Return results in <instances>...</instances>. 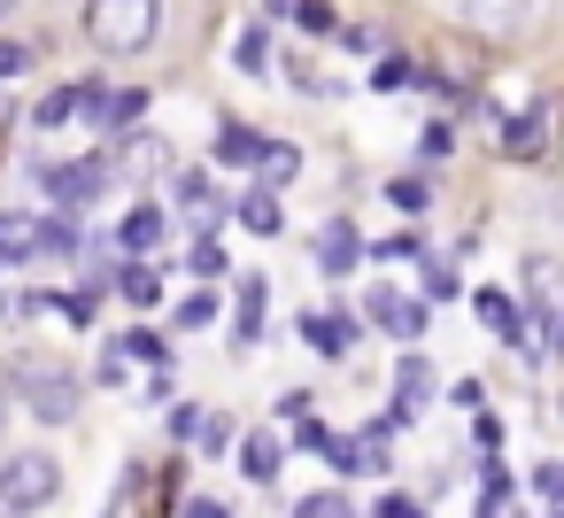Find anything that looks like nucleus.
<instances>
[{
    "label": "nucleus",
    "instance_id": "obj_1",
    "mask_svg": "<svg viewBox=\"0 0 564 518\" xmlns=\"http://www.w3.org/2000/svg\"><path fill=\"white\" fill-rule=\"evenodd\" d=\"M86 40L101 55H148L163 40V0H86Z\"/></svg>",
    "mask_w": 564,
    "mask_h": 518
},
{
    "label": "nucleus",
    "instance_id": "obj_2",
    "mask_svg": "<svg viewBox=\"0 0 564 518\" xmlns=\"http://www.w3.org/2000/svg\"><path fill=\"white\" fill-rule=\"evenodd\" d=\"M55 495H63V464H55V449H9V456H0V510H9V518L47 510Z\"/></svg>",
    "mask_w": 564,
    "mask_h": 518
},
{
    "label": "nucleus",
    "instance_id": "obj_3",
    "mask_svg": "<svg viewBox=\"0 0 564 518\" xmlns=\"http://www.w3.org/2000/svg\"><path fill=\"white\" fill-rule=\"evenodd\" d=\"M17 387H24V410L47 418V425H70L78 402H86V395H78V371H63V364H24Z\"/></svg>",
    "mask_w": 564,
    "mask_h": 518
},
{
    "label": "nucleus",
    "instance_id": "obj_4",
    "mask_svg": "<svg viewBox=\"0 0 564 518\" xmlns=\"http://www.w3.org/2000/svg\"><path fill=\"white\" fill-rule=\"evenodd\" d=\"M40 186L55 194L63 217H78V209H94L109 194V163L101 155H86V163H40Z\"/></svg>",
    "mask_w": 564,
    "mask_h": 518
},
{
    "label": "nucleus",
    "instance_id": "obj_5",
    "mask_svg": "<svg viewBox=\"0 0 564 518\" xmlns=\"http://www.w3.org/2000/svg\"><path fill=\"white\" fill-rule=\"evenodd\" d=\"M364 317H371L379 333H394V341H417V333L433 325V310H425L417 294H402V287H371V294H364Z\"/></svg>",
    "mask_w": 564,
    "mask_h": 518
},
{
    "label": "nucleus",
    "instance_id": "obj_6",
    "mask_svg": "<svg viewBox=\"0 0 564 518\" xmlns=\"http://www.w3.org/2000/svg\"><path fill=\"white\" fill-rule=\"evenodd\" d=\"M356 263H364V233H356L348 217H333V225L317 233V271H325V279H348Z\"/></svg>",
    "mask_w": 564,
    "mask_h": 518
},
{
    "label": "nucleus",
    "instance_id": "obj_7",
    "mask_svg": "<svg viewBox=\"0 0 564 518\" xmlns=\"http://www.w3.org/2000/svg\"><path fill=\"white\" fill-rule=\"evenodd\" d=\"M464 32H479V40H510L518 24H525V0H464Z\"/></svg>",
    "mask_w": 564,
    "mask_h": 518
},
{
    "label": "nucleus",
    "instance_id": "obj_8",
    "mask_svg": "<svg viewBox=\"0 0 564 518\" xmlns=\"http://www.w3.org/2000/svg\"><path fill=\"white\" fill-rule=\"evenodd\" d=\"M271 148H279V140L256 132V125H225V132H217V163H225V171H256V163H271Z\"/></svg>",
    "mask_w": 564,
    "mask_h": 518
},
{
    "label": "nucleus",
    "instance_id": "obj_9",
    "mask_svg": "<svg viewBox=\"0 0 564 518\" xmlns=\"http://www.w3.org/2000/svg\"><path fill=\"white\" fill-rule=\"evenodd\" d=\"M441 395V371L425 364V356H402V371H394V418H410V410H425Z\"/></svg>",
    "mask_w": 564,
    "mask_h": 518
},
{
    "label": "nucleus",
    "instance_id": "obj_10",
    "mask_svg": "<svg viewBox=\"0 0 564 518\" xmlns=\"http://www.w3.org/2000/svg\"><path fill=\"white\" fill-rule=\"evenodd\" d=\"M32 256H40V217L0 209V271H17V263H32Z\"/></svg>",
    "mask_w": 564,
    "mask_h": 518
},
{
    "label": "nucleus",
    "instance_id": "obj_11",
    "mask_svg": "<svg viewBox=\"0 0 564 518\" xmlns=\"http://www.w3.org/2000/svg\"><path fill=\"white\" fill-rule=\"evenodd\" d=\"M471 317H479V325H487L495 341H518V348H525V325H518V302H510L502 287H479V294H471Z\"/></svg>",
    "mask_w": 564,
    "mask_h": 518
},
{
    "label": "nucleus",
    "instance_id": "obj_12",
    "mask_svg": "<svg viewBox=\"0 0 564 518\" xmlns=\"http://www.w3.org/2000/svg\"><path fill=\"white\" fill-rule=\"evenodd\" d=\"M302 341H310L317 356H348V341H356V317H340V310H310V317H302Z\"/></svg>",
    "mask_w": 564,
    "mask_h": 518
},
{
    "label": "nucleus",
    "instance_id": "obj_13",
    "mask_svg": "<svg viewBox=\"0 0 564 518\" xmlns=\"http://www.w3.org/2000/svg\"><path fill=\"white\" fill-rule=\"evenodd\" d=\"M140 109H148V94H140V86H124V94H86V117H94L101 132H117V125H132Z\"/></svg>",
    "mask_w": 564,
    "mask_h": 518
},
{
    "label": "nucleus",
    "instance_id": "obj_14",
    "mask_svg": "<svg viewBox=\"0 0 564 518\" xmlns=\"http://www.w3.org/2000/svg\"><path fill=\"white\" fill-rule=\"evenodd\" d=\"M541 132H549V94L510 117V140H502V148H510V155H541Z\"/></svg>",
    "mask_w": 564,
    "mask_h": 518
},
{
    "label": "nucleus",
    "instance_id": "obj_15",
    "mask_svg": "<svg viewBox=\"0 0 564 518\" xmlns=\"http://www.w3.org/2000/svg\"><path fill=\"white\" fill-rule=\"evenodd\" d=\"M263 341V279H240V310H232V348Z\"/></svg>",
    "mask_w": 564,
    "mask_h": 518
},
{
    "label": "nucleus",
    "instance_id": "obj_16",
    "mask_svg": "<svg viewBox=\"0 0 564 518\" xmlns=\"http://www.w3.org/2000/svg\"><path fill=\"white\" fill-rule=\"evenodd\" d=\"M78 109H86V86H55V94H47V101L32 109V125H40V132H63V125H70Z\"/></svg>",
    "mask_w": 564,
    "mask_h": 518
},
{
    "label": "nucleus",
    "instance_id": "obj_17",
    "mask_svg": "<svg viewBox=\"0 0 564 518\" xmlns=\"http://www.w3.org/2000/svg\"><path fill=\"white\" fill-rule=\"evenodd\" d=\"M78 248H86V240H78V217H63V209H55V217H40V256L70 263Z\"/></svg>",
    "mask_w": 564,
    "mask_h": 518
},
{
    "label": "nucleus",
    "instance_id": "obj_18",
    "mask_svg": "<svg viewBox=\"0 0 564 518\" xmlns=\"http://www.w3.org/2000/svg\"><path fill=\"white\" fill-rule=\"evenodd\" d=\"M240 472L248 479H279V433H248L240 441Z\"/></svg>",
    "mask_w": 564,
    "mask_h": 518
},
{
    "label": "nucleus",
    "instance_id": "obj_19",
    "mask_svg": "<svg viewBox=\"0 0 564 518\" xmlns=\"http://www.w3.org/2000/svg\"><path fill=\"white\" fill-rule=\"evenodd\" d=\"M232 209H240V225H248V233H263V240L279 233V202H271V186H256V194H240Z\"/></svg>",
    "mask_w": 564,
    "mask_h": 518
},
{
    "label": "nucleus",
    "instance_id": "obj_20",
    "mask_svg": "<svg viewBox=\"0 0 564 518\" xmlns=\"http://www.w3.org/2000/svg\"><path fill=\"white\" fill-rule=\"evenodd\" d=\"M263 63H271V40H263V24H248L232 40V71H263Z\"/></svg>",
    "mask_w": 564,
    "mask_h": 518
},
{
    "label": "nucleus",
    "instance_id": "obj_21",
    "mask_svg": "<svg viewBox=\"0 0 564 518\" xmlns=\"http://www.w3.org/2000/svg\"><path fill=\"white\" fill-rule=\"evenodd\" d=\"M117 240H124V248H155V240H163V209H132Z\"/></svg>",
    "mask_w": 564,
    "mask_h": 518
},
{
    "label": "nucleus",
    "instance_id": "obj_22",
    "mask_svg": "<svg viewBox=\"0 0 564 518\" xmlns=\"http://www.w3.org/2000/svg\"><path fill=\"white\" fill-rule=\"evenodd\" d=\"M171 194H178V209H209V171H178Z\"/></svg>",
    "mask_w": 564,
    "mask_h": 518
},
{
    "label": "nucleus",
    "instance_id": "obj_23",
    "mask_svg": "<svg viewBox=\"0 0 564 518\" xmlns=\"http://www.w3.org/2000/svg\"><path fill=\"white\" fill-rule=\"evenodd\" d=\"M117 287H124V302H155V294H163L148 263H124V271H117Z\"/></svg>",
    "mask_w": 564,
    "mask_h": 518
},
{
    "label": "nucleus",
    "instance_id": "obj_24",
    "mask_svg": "<svg viewBox=\"0 0 564 518\" xmlns=\"http://www.w3.org/2000/svg\"><path fill=\"white\" fill-rule=\"evenodd\" d=\"M402 86H417V71H410V63H394V55H387V63H379V71H371V94H402Z\"/></svg>",
    "mask_w": 564,
    "mask_h": 518
},
{
    "label": "nucleus",
    "instance_id": "obj_25",
    "mask_svg": "<svg viewBox=\"0 0 564 518\" xmlns=\"http://www.w3.org/2000/svg\"><path fill=\"white\" fill-rule=\"evenodd\" d=\"M387 202H394L402 217H417V209H425L433 194H425V179H394V186H387Z\"/></svg>",
    "mask_w": 564,
    "mask_h": 518
},
{
    "label": "nucleus",
    "instance_id": "obj_26",
    "mask_svg": "<svg viewBox=\"0 0 564 518\" xmlns=\"http://www.w3.org/2000/svg\"><path fill=\"white\" fill-rule=\"evenodd\" d=\"M194 325H217V294H186L178 302V333H194Z\"/></svg>",
    "mask_w": 564,
    "mask_h": 518
},
{
    "label": "nucleus",
    "instance_id": "obj_27",
    "mask_svg": "<svg viewBox=\"0 0 564 518\" xmlns=\"http://www.w3.org/2000/svg\"><path fill=\"white\" fill-rule=\"evenodd\" d=\"M294 510H302V518H356V510H348V495H333V487H325V495H302Z\"/></svg>",
    "mask_w": 564,
    "mask_h": 518
},
{
    "label": "nucleus",
    "instance_id": "obj_28",
    "mask_svg": "<svg viewBox=\"0 0 564 518\" xmlns=\"http://www.w3.org/2000/svg\"><path fill=\"white\" fill-rule=\"evenodd\" d=\"M286 17H294L302 32H333V9H325V0H286Z\"/></svg>",
    "mask_w": 564,
    "mask_h": 518
},
{
    "label": "nucleus",
    "instance_id": "obj_29",
    "mask_svg": "<svg viewBox=\"0 0 564 518\" xmlns=\"http://www.w3.org/2000/svg\"><path fill=\"white\" fill-rule=\"evenodd\" d=\"M471 449H479V456H495V449H502V418H495V410H479V418H471Z\"/></svg>",
    "mask_w": 564,
    "mask_h": 518
},
{
    "label": "nucleus",
    "instance_id": "obj_30",
    "mask_svg": "<svg viewBox=\"0 0 564 518\" xmlns=\"http://www.w3.org/2000/svg\"><path fill=\"white\" fill-rule=\"evenodd\" d=\"M533 495H541L549 510H564V464H541V472H533Z\"/></svg>",
    "mask_w": 564,
    "mask_h": 518
},
{
    "label": "nucleus",
    "instance_id": "obj_31",
    "mask_svg": "<svg viewBox=\"0 0 564 518\" xmlns=\"http://www.w3.org/2000/svg\"><path fill=\"white\" fill-rule=\"evenodd\" d=\"M186 271H194V279H217V271H225V248H217V240H202V248L186 256Z\"/></svg>",
    "mask_w": 564,
    "mask_h": 518
},
{
    "label": "nucleus",
    "instance_id": "obj_32",
    "mask_svg": "<svg viewBox=\"0 0 564 518\" xmlns=\"http://www.w3.org/2000/svg\"><path fill=\"white\" fill-rule=\"evenodd\" d=\"M456 294V271L448 263H425V302H448Z\"/></svg>",
    "mask_w": 564,
    "mask_h": 518
},
{
    "label": "nucleus",
    "instance_id": "obj_33",
    "mask_svg": "<svg viewBox=\"0 0 564 518\" xmlns=\"http://www.w3.org/2000/svg\"><path fill=\"white\" fill-rule=\"evenodd\" d=\"M379 518H433L417 495H379Z\"/></svg>",
    "mask_w": 564,
    "mask_h": 518
},
{
    "label": "nucleus",
    "instance_id": "obj_34",
    "mask_svg": "<svg viewBox=\"0 0 564 518\" xmlns=\"http://www.w3.org/2000/svg\"><path fill=\"white\" fill-rule=\"evenodd\" d=\"M340 47H348V55H379V32H371V24H348Z\"/></svg>",
    "mask_w": 564,
    "mask_h": 518
},
{
    "label": "nucleus",
    "instance_id": "obj_35",
    "mask_svg": "<svg viewBox=\"0 0 564 518\" xmlns=\"http://www.w3.org/2000/svg\"><path fill=\"white\" fill-rule=\"evenodd\" d=\"M448 148H456V132H448V125H425V140H417V155H448Z\"/></svg>",
    "mask_w": 564,
    "mask_h": 518
},
{
    "label": "nucleus",
    "instance_id": "obj_36",
    "mask_svg": "<svg viewBox=\"0 0 564 518\" xmlns=\"http://www.w3.org/2000/svg\"><path fill=\"white\" fill-rule=\"evenodd\" d=\"M302 449H310V456H333V433H325L317 418H302Z\"/></svg>",
    "mask_w": 564,
    "mask_h": 518
},
{
    "label": "nucleus",
    "instance_id": "obj_37",
    "mask_svg": "<svg viewBox=\"0 0 564 518\" xmlns=\"http://www.w3.org/2000/svg\"><path fill=\"white\" fill-rule=\"evenodd\" d=\"M24 63H32V55H24V47H17V40H0V86H9V78H17V71H24Z\"/></svg>",
    "mask_w": 564,
    "mask_h": 518
},
{
    "label": "nucleus",
    "instance_id": "obj_38",
    "mask_svg": "<svg viewBox=\"0 0 564 518\" xmlns=\"http://www.w3.org/2000/svg\"><path fill=\"white\" fill-rule=\"evenodd\" d=\"M263 171H271V179H294V171H302V155H294V148H271V163H263Z\"/></svg>",
    "mask_w": 564,
    "mask_h": 518
},
{
    "label": "nucleus",
    "instance_id": "obj_39",
    "mask_svg": "<svg viewBox=\"0 0 564 518\" xmlns=\"http://www.w3.org/2000/svg\"><path fill=\"white\" fill-rule=\"evenodd\" d=\"M178 518H225V503H217V495H194V503H186Z\"/></svg>",
    "mask_w": 564,
    "mask_h": 518
},
{
    "label": "nucleus",
    "instance_id": "obj_40",
    "mask_svg": "<svg viewBox=\"0 0 564 518\" xmlns=\"http://www.w3.org/2000/svg\"><path fill=\"white\" fill-rule=\"evenodd\" d=\"M17 9H24V0H0V17H17Z\"/></svg>",
    "mask_w": 564,
    "mask_h": 518
},
{
    "label": "nucleus",
    "instance_id": "obj_41",
    "mask_svg": "<svg viewBox=\"0 0 564 518\" xmlns=\"http://www.w3.org/2000/svg\"><path fill=\"white\" fill-rule=\"evenodd\" d=\"M0 425H9V387H0Z\"/></svg>",
    "mask_w": 564,
    "mask_h": 518
},
{
    "label": "nucleus",
    "instance_id": "obj_42",
    "mask_svg": "<svg viewBox=\"0 0 564 518\" xmlns=\"http://www.w3.org/2000/svg\"><path fill=\"white\" fill-rule=\"evenodd\" d=\"M556 341H564V325H556Z\"/></svg>",
    "mask_w": 564,
    "mask_h": 518
},
{
    "label": "nucleus",
    "instance_id": "obj_43",
    "mask_svg": "<svg viewBox=\"0 0 564 518\" xmlns=\"http://www.w3.org/2000/svg\"><path fill=\"white\" fill-rule=\"evenodd\" d=\"M549 518H564V510H549Z\"/></svg>",
    "mask_w": 564,
    "mask_h": 518
}]
</instances>
